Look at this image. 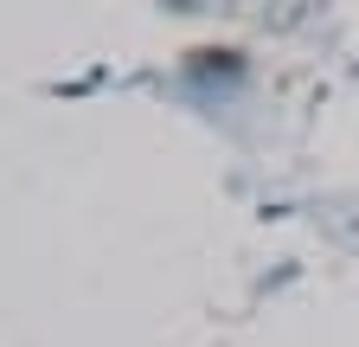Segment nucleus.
<instances>
[{
	"label": "nucleus",
	"mask_w": 359,
	"mask_h": 347,
	"mask_svg": "<svg viewBox=\"0 0 359 347\" xmlns=\"http://www.w3.org/2000/svg\"><path fill=\"white\" fill-rule=\"evenodd\" d=\"M187 7H205V0H187Z\"/></svg>",
	"instance_id": "1"
}]
</instances>
